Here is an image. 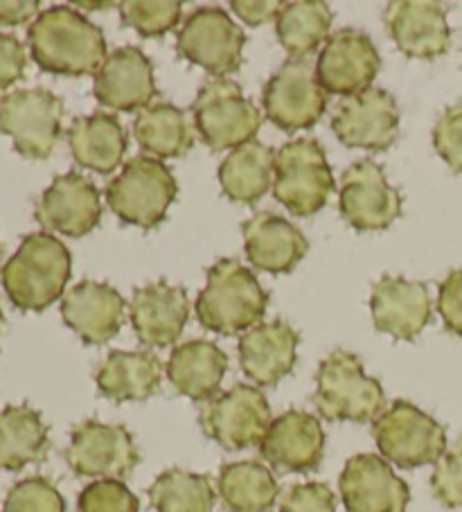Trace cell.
Wrapping results in <instances>:
<instances>
[{"label": "cell", "instance_id": "22", "mask_svg": "<svg viewBox=\"0 0 462 512\" xmlns=\"http://www.w3.org/2000/svg\"><path fill=\"white\" fill-rule=\"evenodd\" d=\"M386 30L397 48L413 59H438L451 46L447 12L440 3L395 0L384 12Z\"/></svg>", "mask_w": 462, "mask_h": 512}, {"label": "cell", "instance_id": "32", "mask_svg": "<svg viewBox=\"0 0 462 512\" xmlns=\"http://www.w3.org/2000/svg\"><path fill=\"white\" fill-rule=\"evenodd\" d=\"M133 134L147 154L161 158H181L192 149L194 134L185 111L172 102H151L138 111Z\"/></svg>", "mask_w": 462, "mask_h": 512}, {"label": "cell", "instance_id": "39", "mask_svg": "<svg viewBox=\"0 0 462 512\" xmlns=\"http://www.w3.org/2000/svg\"><path fill=\"white\" fill-rule=\"evenodd\" d=\"M435 499L447 508H462V443H458L435 463L431 476Z\"/></svg>", "mask_w": 462, "mask_h": 512}, {"label": "cell", "instance_id": "34", "mask_svg": "<svg viewBox=\"0 0 462 512\" xmlns=\"http://www.w3.org/2000/svg\"><path fill=\"white\" fill-rule=\"evenodd\" d=\"M332 21L330 5L323 0H293V3L282 5L278 19H275V32H278L282 48L293 59H305L316 48H321V43L330 34Z\"/></svg>", "mask_w": 462, "mask_h": 512}, {"label": "cell", "instance_id": "42", "mask_svg": "<svg viewBox=\"0 0 462 512\" xmlns=\"http://www.w3.org/2000/svg\"><path fill=\"white\" fill-rule=\"evenodd\" d=\"M438 312L444 321V328L462 337V269L451 271L440 282Z\"/></svg>", "mask_w": 462, "mask_h": 512}, {"label": "cell", "instance_id": "5", "mask_svg": "<svg viewBox=\"0 0 462 512\" xmlns=\"http://www.w3.org/2000/svg\"><path fill=\"white\" fill-rule=\"evenodd\" d=\"M179 194V183L163 161L136 156L106 188V203L124 224L151 231L163 222Z\"/></svg>", "mask_w": 462, "mask_h": 512}, {"label": "cell", "instance_id": "4", "mask_svg": "<svg viewBox=\"0 0 462 512\" xmlns=\"http://www.w3.org/2000/svg\"><path fill=\"white\" fill-rule=\"evenodd\" d=\"M314 404L330 422H370L384 411L386 395L377 379L366 375L357 355L334 350L316 373Z\"/></svg>", "mask_w": 462, "mask_h": 512}, {"label": "cell", "instance_id": "46", "mask_svg": "<svg viewBox=\"0 0 462 512\" xmlns=\"http://www.w3.org/2000/svg\"><path fill=\"white\" fill-rule=\"evenodd\" d=\"M79 7H84V10H109L115 3H77Z\"/></svg>", "mask_w": 462, "mask_h": 512}, {"label": "cell", "instance_id": "24", "mask_svg": "<svg viewBox=\"0 0 462 512\" xmlns=\"http://www.w3.org/2000/svg\"><path fill=\"white\" fill-rule=\"evenodd\" d=\"M61 316L84 343L102 346L118 337L124 321V298L111 285L84 280L61 300Z\"/></svg>", "mask_w": 462, "mask_h": 512}, {"label": "cell", "instance_id": "19", "mask_svg": "<svg viewBox=\"0 0 462 512\" xmlns=\"http://www.w3.org/2000/svg\"><path fill=\"white\" fill-rule=\"evenodd\" d=\"M266 463L284 472H312L323 461L325 431L307 411H287L275 418L260 443Z\"/></svg>", "mask_w": 462, "mask_h": 512}, {"label": "cell", "instance_id": "1", "mask_svg": "<svg viewBox=\"0 0 462 512\" xmlns=\"http://www.w3.org/2000/svg\"><path fill=\"white\" fill-rule=\"evenodd\" d=\"M28 43L37 66L52 75H95L106 61L104 32L66 5L41 12L30 25Z\"/></svg>", "mask_w": 462, "mask_h": 512}, {"label": "cell", "instance_id": "17", "mask_svg": "<svg viewBox=\"0 0 462 512\" xmlns=\"http://www.w3.org/2000/svg\"><path fill=\"white\" fill-rule=\"evenodd\" d=\"M34 215L46 231L66 237H84L97 228L102 219L100 190L84 174H61L39 197Z\"/></svg>", "mask_w": 462, "mask_h": 512}, {"label": "cell", "instance_id": "12", "mask_svg": "<svg viewBox=\"0 0 462 512\" xmlns=\"http://www.w3.org/2000/svg\"><path fill=\"white\" fill-rule=\"evenodd\" d=\"M246 34L219 7H201L188 16L176 39L179 55L192 64L208 70L210 75L224 77L235 73L244 61Z\"/></svg>", "mask_w": 462, "mask_h": 512}, {"label": "cell", "instance_id": "3", "mask_svg": "<svg viewBox=\"0 0 462 512\" xmlns=\"http://www.w3.org/2000/svg\"><path fill=\"white\" fill-rule=\"evenodd\" d=\"M269 294L251 269L237 260H219L206 273V287L197 298V319L203 328L233 337L260 323Z\"/></svg>", "mask_w": 462, "mask_h": 512}, {"label": "cell", "instance_id": "6", "mask_svg": "<svg viewBox=\"0 0 462 512\" xmlns=\"http://www.w3.org/2000/svg\"><path fill=\"white\" fill-rule=\"evenodd\" d=\"M334 190L332 167L314 138H296L275 152L273 194L293 215L312 217Z\"/></svg>", "mask_w": 462, "mask_h": 512}, {"label": "cell", "instance_id": "20", "mask_svg": "<svg viewBox=\"0 0 462 512\" xmlns=\"http://www.w3.org/2000/svg\"><path fill=\"white\" fill-rule=\"evenodd\" d=\"M93 93L113 111H142L158 95L154 66L136 46L115 50L95 73Z\"/></svg>", "mask_w": 462, "mask_h": 512}, {"label": "cell", "instance_id": "40", "mask_svg": "<svg viewBox=\"0 0 462 512\" xmlns=\"http://www.w3.org/2000/svg\"><path fill=\"white\" fill-rule=\"evenodd\" d=\"M433 147L453 172L462 174V104L442 111L433 127Z\"/></svg>", "mask_w": 462, "mask_h": 512}, {"label": "cell", "instance_id": "44", "mask_svg": "<svg viewBox=\"0 0 462 512\" xmlns=\"http://www.w3.org/2000/svg\"><path fill=\"white\" fill-rule=\"evenodd\" d=\"M282 5L284 3H278V0H233V3H230L233 12L246 25H251V28L264 25L271 19H278Z\"/></svg>", "mask_w": 462, "mask_h": 512}, {"label": "cell", "instance_id": "37", "mask_svg": "<svg viewBox=\"0 0 462 512\" xmlns=\"http://www.w3.org/2000/svg\"><path fill=\"white\" fill-rule=\"evenodd\" d=\"M3 512H66V501L48 479L30 476L7 492Z\"/></svg>", "mask_w": 462, "mask_h": 512}, {"label": "cell", "instance_id": "29", "mask_svg": "<svg viewBox=\"0 0 462 512\" xmlns=\"http://www.w3.org/2000/svg\"><path fill=\"white\" fill-rule=\"evenodd\" d=\"M68 145L77 165L97 174H111L120 167L129 140L118 116L97 111L73 122L68 129Z\"/></svg>", "mask_w": 462, "mask_h": 512}, {"label": "cell", "instance_id": "21", "mask_svg": "<svg viewBox=\"0 0 462 512\" xmlns=\"http://www.w3.org/2000/svg\"><path fill=\"white\" fill-rule=\"evenodd\" d=\"M190 316V298L183 287L149 282L133 291L129 319L138 339L151 348H170L179 341Z\"/></svg>", "mask_w": 462, "mask_h": 512}, {"label": "cell", "instance_id": "47", "mask_svg": "<svg viewBox=\"0 0 462 512\" xmlns=\"http://www.w3.org/2000/svg\"><path fill=\"white\" fill-rule=\"evenodd\" d=\"M5 328V316H3V310H0V332H3Z\"/></svg>", "mask_w": 462, "mask_h": 512}, {"label": "cell", "instance_id": "23", "mask_svg": "<svg viewBox=\"0 0 462 512\" xmlns=\"http://www.w3.org/2000/svg\"><path fill=\"white\" fill-rule=\"evenodd\" d=\"M370 310L379 332L411 341L431 321L429 287L424 282H411L386 273L372 287Z\"/></svg>", "mask_w": 462, "mask_h": 512}, {"label": "cell", "instance_id": "25", "mask_svg": "<svg viewBox=\"0 0 462 512\" xmlns=\"http://www.w3.org/2000/svg\"><path fill=\"white\" fill-rule=\"evenodd\" d=\"M298 332L284 321L257 323L239 337V364L260 386H275L296 366Z\"/></svg>", "mask_w": 462, "mask_h": 512}, {"label": "cell", "instance_id": "16", "mask_svg": "<svg viewBox=\"0 0 462 512\" xmlns=\"http://www.w3.org/2000/svg\"><path fill=\"white\" fill-rule=\"evenodd\" d=\"M379 66V52L368 34L348 28L325 41L316 61V77L327 93L357 95L375 82Z\"/></svg>", "mask_w": 462, "mask_h": 512}, {"label": "cell", "instance_id": "35", "mask_svg": "<svg viewBox=\"0 0 462 512\" xmlns=\"http://www.w3.org/2000/svg\"><path fill=\"white\" fill-rule=\"evenodd\" d=\"M149 501L158 512H212L215 490L206 474L167 470L151 483Z\"/></svg>", "mask_w": 462, "mask_h": 512}, {"label": "cell", "instance_id": "26", "mask_svg": "<svg viewBox=\"0 0 462 512\" xmlns=\"http://www.w3.org/2000/svg\"><path fill=\"white\" fill-rule=\"evenodd\" d=\"M246 258L255 269L289 273L305 258L307 237L300 228L275 213H260L242 224Z\"/></svg>", "mask_w": 462, "mask_h": 512}, {"label": "cell", "instance_id": "28", "mask_svg": "<svg viewBox=\"0 0 462 512\" xmlns=\"http://www.w3.org/2000/svg\"><path fill=\"white\" fill-rule=\"evenodd\" d=\"M163 379V364L154 352H109L97 366L95 382L100 393L113 402H142L158 391Z\"/></svg>", "mask_w": 462, "mask_h": 512}, {"label": "cell", "instance_id": "11", "mask_svg": "<svg viewBox=\"0 0 462 512\" xmlns=\"http://www.w3.org/2000/svg\"><path fill=\"white\" fill-rule=\"evenodd\" d=\"M262 104L269 120L282 131L314 127L327 109V91L307 59H291L264 84Z\"/></svg>", "mask_w": 462, "mask_h": 512}, {"label": "cell", "instance_id": "38", "mask_svg": "<svg viewBox=\"0 0 462 512\" xmlns=\"http://www.w3.org/2000/svg\"><path fill=\"white\" fill-rule=\"evenodd\" d=\"M138 508L136 494L118 479L88 483L77 499V512H138Z\"/></svg>", "mask_w": 462, "mask_h": 512}, {"label": "cell", "instance_id": "33", "mask_svg": "<svg viewBox=\"0 0 462 512\" xmlns=\"http://www.w3.org/2000/svg\"><path fill=\"white\" fill-rule=\"evenodd\" d=\"M219 497L233 512H266L278 499V481L269 467L257 461L226 463L219 472Z\"/></svg>", "mask_w": 462, "mask_h": 512}, {"label": "cell", "instance_id": "31", "mask_svg": "<svg viewBox=\"0 0 462 512\" xmlns=\"http://www.w3.org/2000/svg\"><path fill=\"white\" fill-rule=\"evenodd\" d=\"M275 170V152L251 140L230 152L219 165V183L230 201L255 203L269 192Z\"/></svg>", "mask_w": 462, "mask_h": 512}, {"label": "cell", "instance_id": "36", "mask_svg": "<svg viewBox=\"0 0 462 512\" xmlns=\"http://www.w3.org/2000/svg\"><path fill=\"white\" fill-rule=\"evenodd\" d=\"M124 25L142 37H163L181 21L183 5L176 0H127L120 3Z\"/></svg>", "mask_w": 462, "mask_h": 512}, {"label": "cell", "instance_id": "41", "mask_svg": "<svg viewBox=\"0 0 462 512\" xmlns=\"http://www.w3.org/2000/svg\"><path fill=\"white\" fill-rule=\"evenodd\" d=\"M278 512H336L334 492L325 483H298L287 492Z\"/></svg>", "mask_w": 462, "mask_h": 512}, {"label": "cell", "instance_id": "10", "mask_svg": "<svg viewBox=\"0 0 462 512\" xmlns=\"http://www.w3.org/2000/svg\"><path fill=\"white\" fill-rule=\"evenodd\" d=\"M199 422L203 434L217 443L237 452L251 445H260L271 425V409L260 388L251 384H237L203 406Z\"/></svg>", "mask_w": 462, "mask_h": 512}, {"label": "cell", "instance_id": "8", "mask_svg": "<svg viewBox=\"0 0 462 512\" xmlns=\"http://www.w3.org/2000/svg\"><path fill=\"white\" fill-rule=\"evenodd\" d=\"M372 436L386 461L402 470L438 463L447 452V431L415 404L397 400L372 425Z\"/></svg>", "mask_w": 462, "mask_h": 512}, {"label": "cell", "instance_id": "9", "mask_svg": "<svg viewBox=\"0 0 462 512\" xmlns=\"http://www.w3.org/2000/svg\"><path fill=\"white\" fill-rule=\"evenodd\" d=\"M64 104L48 88H16L0 100V131L25 158H48L61 134Z\"/></svg>", "mask_w": 462, "mask_h": 512}, {"label": "cell", "instance_id": "14", "mask_svg": "<svg viewBox=\"0 0 462 512\" xmlns=\"http://www.w3.org/2000/svg\"><path fill=\"white\" fill-rule=\"evenodd\" d=\"M339 210L345 224L357 231H384L402 215V194L390 188L384 167L363 158L343 174Z\"/></svg>", "mask_w": 462, "mask_h": 512}, {"label": "cell", "instance_id": "13", "mask_svg": "<svg viewBox=\"0 0 462 512\" xmlns=\"http://www.w3.org/2000/svg\"><path fill=\"white\" fill-rule=\"evenodd\" d=\"M64 456L70 470L88 479H122L140 463L129 429L100 420H86L75 427Z\"/></svg>", "mask_w": 462, "mask_h": 512}, {"label": "cell", "instance_id": "27", "mask_svg": "<svg viewBox=\"0 0 462 512\" xmlns=\"http://www.w3.org/2000/svg\"><path fill=\"white\" fill-rule=\"evenodd\" d=\"M228 370V355L206 339L181 343L167 361V377L174 388L194 402L217 397Z\"/></svg>", "mask_w": 462, "mask_h": 512}, {"label": "cell", "instance_id": "15", "mask_svg": "<svg viewBox=\"0 0 462 512\" xmlns=\"http://www.w3.org/2000/svg\"><path fill=\"white\" fill-rule=\"evenodd\" d=\"M332 131L345 147L368 152H386L399 131V109L395 97L384 88L370 86L350 95L336 107Z\"/></svg>", "mask_w": 462, "mask_h": 512}, {"label": "cell", "instance_id": "7", "mask_svg": "<svg viewBox=\"0 0 462 512\" xmlns=\"http://www.w3.org/2000/svg\"><path fill=\"white\" fill-rule=\"evenodd\" d=\"M194 127L212 152L237 149L255 140L262 118L253 102H248L239 84L215 77L201 86L192 104Z\"/></svg>", "mask_w": 462, "mask_h": 512}, {"label": "cell", "instance_id": "30", "mask_svg": "<svg viewBox=\"0 0 462 512\" xmlns=\"http://www.w3.org/2000/svg\"><path fill=\"white\" fill-rule=\"evenodd\" d=\"M50 438L41 413L28 404L0 411V470L19 472L48 456Z\"/></svg>", "mask_w": 462, "mask_h": 512}, {"label": "cell", "instance_id": "2", "mask_svg": "<svg viewBox=\"0 0 462 512\" xmlns=\"http://www.w3.org/2000/svg\"><path fill=\"white\" fill-rule=\"evenodd\" d=\"M73 255L52 233H32L0 271L5 294L23 312H43L64 296Z\"/></svg>", "mask_w": 462, "mask_h": 512}, {"label": "cell", "instance_id": "43", "mask_svg": "<svg viewBox=\"0 0 462 512\" xmlns=\"http://www.w3.org/2000/svg\"><path fill=\"white\" fill-rule=\"evenodd\" d=\"M25 66H28V57H25L23 43L14 34L0 32V91L23 79Z\"/></svg>", "mask_w": 462, "mask_h": 512}, {"label": "cell", "instance_id": "45", "mask_svg": "<svg viewBox=\"0 0 462 512\" xmlns=\"http://www.w3.org/2000/svg\"><path fill=\"white\" fill-rule=\"evenodd\" d=\"M39 12L37 0H0V25H25Z\"/></svg>", "mask_w": 462, "mask_h": 512}, {"label": "cell", "instance_id": "18", "mask_svg": "<svg viewBox=\"0 0 462 512\" xmlns=\"http://www.w3.org/2000/svg\"><path fill=\"white\" fill-rule=\"evenodd\" d=\"M339 488L348 512H406L411 501L406 481L377 454L352 456L343 467Z\"/></svg>", "mask_w": 462, "mask_h": 512}]
</instances>
